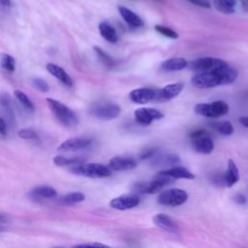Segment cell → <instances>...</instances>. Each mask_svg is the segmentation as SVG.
Wrapping results in <instances>:
<instances>
[{
    "instance_id": "1",
    "label": "cell",
    "mask_w": 248,
    "mask_h": 248,
    "mask_svg": "<svg viewBox=\"0 0 248 248\" xmlns=\"http://www.w3.org/2000/svg\"><path fill=\"white\" fill-rule=\"evenodd\" d=\"M46 101L52 114L61 125L71 128L75 127L78 123V118L75 111L65 104L52 98H46Z\"/></svg>"
},
{
    "instance_id": "2",
    "label": "cell",
    "mask_w": 248,
    "mask_h": 248,
    "mask_svg": "<svg viewBox=\"0 0 248 248\" xmlns=\"http://www.w3.org/2000/svg\"><path fill=\"white\" fill-rule=\"evenodd\" d=\"M70 171L77 175L90 178H104L108 177L111 174V170L108 167L97 163H81L75 165L70 169Z\"/></svg>"
},
{
    "instance_id": "3",
    "label": "cell",
    "mask_w": 248,
    "mask_h": 248,
    "mask_svg": "<svg viewBox=\"0 0 248 248\" xmlns=\"http://www.w3.org/2000/svg\"><path fill=\"white\" fill-rule=\"evenodd\" d=\"M229 105L222 101H214L211 103H200L197 104L194 108V110L197 114L209 117V118H219L226 115L229 112Z\"/></svg>"
},
{
    "instance_id": "4",
    "label": "cell",
    "mask_w": 248,
    "mask_h": 248,
    "mask_svg": "<svg viewBox=\"0 0 248 248\" xmlns=\"http://www.w3.org/2000/svg\"><path fill=\"white\" fill-rule=\"evenodd\" d=\"M228 63L220 58L216 57H201L197 58L190 63H188V68L197 73H210L215 72L225 66H227Z\"/></svg>"
},
{
    "instance_id": "5",
    "label": "cell",
    "mask_w": 248,
    "mask_h": 248,
    "mask_svg": "<svg viewBox=\"0 0 248 248\" xmlns=\"http://www.w3.org/2000/svg\"><path fill=\"white\" fill-rule=\"evenodd\" d=\"M193 149L202 154H209L213 151L214 143L207 131L203 129L195 130L190 134Z\"/></svg>"
},
{
    "instance_id": "6",
    "label": "cell",
    "mask_w": 248,
    "mask_h": 248,
    "mask_svg": "<svg viewBox=\"0 0 248 248\" xmlns=\"http://www.w3.org/2000/svg\"><path fill=\"white\" fill-rule=\"evenodd\" d=\"M121 108L114 103H102L92 105L89 108V113L101 120H112L119 116Z\"/></svg>"
},
{
    "instance_id": "7",
    "label": "cell",
    "mask_w": 248,
    "mask_h": 248,
    "mask_svg": "<svg viewBox=\"0 0 248 248\" xmlns=\"http://www.w3.org/2000/svg\"><path fill=\"white\" fill-rule=\"evenodd\" d=\"M188 200V194L182 189L172 188L166 190L159 194L157 202L158 203L166 206H178L186 202Z\"/></svg>"
},
{
    "instance_id": "8",
    "label": "cell",
    "mask_w": 248,
    "mask_h": 248,
    "mask_svg": "<svg viewBox=\"0 0 248 248\" xmlns=\"http://www.w3.org/2000/svg\"><path fill=\"white\" fill-rule=\"evenodd\" d=\"M192 84L201 89L212 88L218 85H222V78L220 69L210 73H197L191 78Z\"/></svg>"
},
{
    "instance_id": "9",
    "label": "cell",
    "mask_w": 248,
    "mask_h": 248,
    "mask_svg": "<svg viewBox=\"0 0 248 248\" xmlns=\"http://www.w3.org/2000/svg\"><path fill=\"white\" fill-rule=\"evenodd\" d=\"M136 121L141 126H148L154 120H160L164 117L163 112L153 108H140L134 112Z\"/></svg>"
},
{
    "instance_id": "10",
    "label": "cell",
    "mask_w": 248,
    "mask_h": 248,
    "mask_svg": "<svg viewBox=\"0 0 248 248\" xmlns=\"http://www.w3.org/2000/svg\"><path fill=\"white\" fill-rule=\"evenodd\" d=\"M184 88V84L181 82H175V83H170L164 86L163 88L157 90V96H156V102H166L170 101L176 96H178Z\"/></svg>"
},
{
    "instance_id": "11",
    "label": "cell",
    "mask_w": 248,
    "mask_h": 248,
    "mask_svg": "<svg viewBox=\"0 0 248 248\" xmlns=\"http://www.w3.org/2000/svg\"><path fill=\"white\" fill-rule=\"evenodd\" d=\"M140 200L137 195H123L109 202L110 207L117 210H127L139 205Z\"/></svg>"
},
{
    "instance_id": "12",
    "label": "cell",
    "mask_w": 248,
    "mask_h": 248,
    "mask_svg": "<svg viewBox=\"0 0 248 248\" xmlns=\"http://www.w3.org/2000/svg\"><path fill=\"white\" fill-rule=\"evenodd\" d=\"M157 96V90L153 88H136L132 90L129 97L132 102L136 104H147L151 101H155Z\"/></svg>"
},
{
    "instance_id": "13",
    "label": "cell",
    "mask_w": 248,
    "mask_h": 248,
    "mask_svg": "<svg viewBox=\"0 0 248 248\" xmlns=\"http://www.w3.org/2000/svg\"><path fill=\"white\" fill-rule=\"evenodd\" d=\"M92 142V139L89 138H71L64 140L60 145L57 147L58 151H78L83 149L90 145Z\"/></svg>"
},
{
    "instance_id": "14",
    "label": "cell",
    "mask_w": 248,
    "mask_h": 248,
    "mask_svg": "<svg viewBox=\"0 0 248 248\" xmlns=\"http://www.w3.org/2000/svg\"><path fill=\"white\" fill-rule=\"evenodd\" d=\"M165 186L166 185L161 180L154 177L151 181H140L135 183L133 189L140 194H156Z\"/></svg>"
},
{
    "instance_id": "15",
    "label": "cell",
    "mask_w": 248,
    "mask_h": 248,
    "mask_svg": "<svg viewBox=\"0 0 248 248\" xmlns=\"http://www.w3.org/2000/svg\"><path fill=\"white\" fill-rule=\"evenodd\" d=\"M137 167V162L132 158L115 156L112 157L108 162V169L114 171L129 170Z\"/></svg>"
},
{
    "instance_id": "16",
    "label": "cell",
    "mask_w": 248,
    "mask_h": 248,
    "mask_svg": "<svg viewBox=\"0 0 248 248\" xmlns=\"http://www.w3.org/2000/svg\"><path fill=\"white\" fill-rule=\"evenodd\" d=\"M46 70H47V72L51 76L56 78L64 85H66L68 87H72L73 86V79H72V78L59 65L54 64V63H47L46 64Z\"/></svg>"
},
{
    "instance_id": "17",
    "label": "cell",
    "mask_w": 248,
    "mask_h": 248,
    "mask_svg": "<svg viewBox=\"0 0 248 248\" xmlns=\"http://www.w3.org/2000/svg\"><path fill=\"white\" fill-rule=\"evenodd\" d=\"M152 221L157 227L163 229L164 231H167L170 232H178V227H177L176 223L169 215H167L165 213L156 214L153 217Z\"/></svg>"
},
{
    "instance_id": "18",
    "label": "cell",
    "mask_w": 248,
    "mask_h": 248,
    "mask_svg": "<svg viewBox=\"0 0 248 248\" xmlns=\"http://www.w3.org/2000/svg\"><path fill=\"white\" fill-rule=\"evenodd\" d=\"M188 66V61L183 57H171L161 64V69L165 72H176L185 69Z\"/></svg>"
},
{
    "instance_id": "19",
    "label": "cell",
    "mask_w": 248,
    "mask_h": 248,
    "mask_svg": "<svg viewBox=\"0 0 248 248\" xmlns=\"http://www.w3.org/2000/svg\"><path fill=\"white\" fill-rule=\"evenodd\" d=\"M118 11H119L120 16L124 19V21L128 25H130L132 27H136V28L143 26L142 19L136 13H134L132 10H130L126 7H123V6H119Z\"/></svg>"
},
{
    "instance_id": "20",
    "label": "cell",
    "mask_w": 248,
    "mask_h": 248,
    "mask_svg": "<svg viewBox=\"0 0 248 248\" xmlns=\"http://www.w3.org/2000/svg\"><path fill=\"white\" fill-rule=\"evenodd\" d=\"M224 177H225V185L227 187L233 186L236 182H238L240 178L238 169L235 163L232 159L228 160V169L224 172Z\"/></svg>"
},
{
    "instance_id": "21",
    "label": "cell",
    "mask_w": 248,
    "mask_h": 248,
    "mask_svg": "<svg viewBox=\"0 0 248 248\" xmlns=\"http://www.w3.org/2000/svg\"><path fill=\"white\" fill-rule=\"evenodd\" d=\"M160 172L163 174L169 175L174 179H178V178L194 179L195 178V175L184 167H172L170 169L161 170Z\"/></svg>"
},
{
    "instance_id": "22",
    "label": "cell",
    "mask_w": 248,
    "mask_h": 248,
    "mask_svg": "<svg viewBox=\"0 0 248 248\" xmlns=\"http://www.w3.org/2000/svg\"><path fill=\"white\" fill-rule=\"evenodd\" d=\"M99 32L106 41L111 44H115L118 41V35L116 30L106 21H103L99 24Z\"/></svg>"
},
{
    "instance_id": "23",
    "label": "cell",
    "mask_w": 248,
    "mask_h": 248,
    "mask_svg": "<svg viewBox=\"0 0 248 248\" xmlns=\"http://www.w3.org/2000/svg\"><path fill=\"white\" fill-rule=\"evenodd\" d=\"M236 0H212L214 8L223 14H233L236 6Z\"/></svg>"
},
{
    "instance_id": "24",
    "label": "cell",
    "mask_w": 248,
    "mask_h": 248,
    "mask_svg": "<svg viewBox=\"0 0 248 248\" xmlns=\"http://www.w3.org/2000/svg\"><path fill=\"white\" fill-rule=\"evenodd\" d=\"M210 127L216 132L223 136H231L233 133V126L230 121H213L210 124Z\"/></svg>"
},
{
    "instance_id": "25",
    "label": "cell",
    "mask_w": 248,
    "mask_h": 248,
    "mask_svg": "<svg viewBox=\"0 0 248 248\" xmlns=\"http://www.w3.org/2000/svg\"><path fill=\"white\" fill-rule=\"evenodd\" d=\"M14 95L16 97V99L18 101V103L29 112H34L35 111V106L34 104L31 102V100L29 99V97L22 92L21 90H15L14 91Z\"/></svg>"
},
{
    "instance_id": "26",
    "label": "cell",
    "mask_w": 248,
    "mask_h": 248,
    "mask_svg": "<svg viewBox=\"0 0 248 248\" xmlns=\"http://www.w3.org/2000/svg\"><path fill=\"white\" fill-rule=\"evenodd\" d=\"M84 162L83 158L80 157H73V158H67L64 156H55L53 158L54 165L58 167H65V166H71V165H78Z\"/></svg>"
},
{
    "instance_id": "27",
    "label": "cell",
    "mask_w": 248,
    "mask_h": 248,
    "mask_svg": "<svg viewBox=\"0 0 248 248\" xmlns=\"http://www.w3.org/2000/svg\"><path fill=\"white\" fill-rule=\"evenodd\" d=\"M0 66L7 72L14 73L15 69H16V60L12 55H10L6 52H1L0 53Z\"/></svg>"
},
{
    "instance_id": "28",
    "label": "cell",
    "mask_w": 248,
    "mask_h": 248,
    "mask_svg": "<svg viewBox=\"0 0 248 248\" xmlns=\"http://www.w3.org/2000/svg\"><path fill=\"white\" fill-rule=\"evenodd\" d=\"M32 193L44 199H52L57 195L56 190L50 186H37L33 189Z\"/></svg>"
},
{
    "instance_id": "29",
    "label": "cell",
    "mask_w": 248,
    "mask_h": 248,
    "mask_svg": "<svg viewBox=\"0 0 248 248\" xmlns=\"http://www.w3.org/2000/svg\"><path fill=\"white\" fill-rule=\"evenodd\" d=\"M94 51L96 52V54H97V56L99 57V59H100V61L107 67V68H113L114 67V65H115V61H114V59L110 56V55H108L104 49H102L100 46H94Z\"/></svg>"
},
{
    "instance_id": "30",
    "label": "cell",
    "mask_w": 248,
    "mask_h": 248,
    "mask_svg": "<svg viewBox=\"0 0 248 248\" xmlns=\"http://www.w3.org/2000/svg\"><path fill=\"white\" fill-rule=\"evenodd\" d=\"M85 200V196L81 192H71L66 194L65 196L62 197L61 201L62 202L66 204H73V203H78L81 202Z\"/></svg>"
},
{
    "instance_id": "31",
    "label": "cell",
    "mask_w": 248,
    "mask_h": 248,
    "mask_svg": "<svg viewBox=\"0 0 248 248\" xmlns=\"http://www.w3.org/2000/svg\"><path fill=\"white\" fill-rule=\"evenodd\" d=\"M180 162V158L175 154H168L164 156H159V158L155 159L154 164L156 165H169L173 166Z\"/></svg>"
},
{
    "instance_id": "32",
    "label": "cell",
    "mask_w": 248,
    "mask_h": 248,
    "mask_svg": "<svg viewBox=\"0 0 248 248\" xmlns=\"http://www.w3.org/2000/svg\"><path fill=\"white\" fill-rule=\"evenodd\" d=\"M155 30L158 33H160L161 35H163L164 37H167V38H170V39H177L178 38V34L174 30H172V29H170L167 26L156 24L155 25Z\"/></svg>"
},
{
    "instance_id": "33",
    "label": "cell",
    "mask_w": 248,
    "mask_h": 248,
    "mask_svg": "<svg viewBox=\"0 0 248 248\" xmlns=\"http://www.w3.org/2000/svg\"><path fill=\"white\" fill-rule=\"evenodd\" d=\"M17 136L20 139L23 140H38V134L36 133V131H34L31 128H24V129H20L17 132Z\"/></svg>"
},
{
    "instance_id": "34",
    "label": "cell",
    "mask_w": 248,
    "mask_h": 248,
    "mask_svg": "<svg viewBox=\"0 0 248 248\" xmlns=\"http://www.w3.org/2000/svg\"><path fill=\"white\" fill-rule=\"evenodd\" d=\"M32 84L37 90H39L41 92H44V93L47 92L48 89H49V86H48L47 82L46 80H44L43 78H32Z\"/></svg>"
},
{
    "instance_id": "35",
    "label": "cell",
    "mask_w": 248,
    "mask_h": 248,
    "mask_svg": "<svg viewBox=\"0 0 248 248\" xmlns=\"http://www.w3.org/2000/svg\"><path fill=\"white\" fill-rule=\"evenodd\" d=\"M11 105H12V100L9 94L3 92L0 94V106L5 108L6 109H11Z\"/></svg>"
},
{
    "instance_id": "36",
    "label": "cell",
    "mask_w": 248,
    "mask_h": 248,
    "mask_svg": "<svg viewBox=\"0 0 248 248\" xmlns=\"http://www.w3.org/2000/svg\"><path fill=\"white\" fill-rule=\"evenodd\" d=\"M73 248H112V247L103 243L94 242V243H83V244L75 245Z\"/></svg>"
},
{
    "instance_id": "37",
    "label": "cell",
    "mask_w": 248,
    "mask_h": 248,
    "mask_svg": "<svg viewBox=\"0 0 248 248\" xmlns=\"http://www.w3.org/2000/svg\"><path fill=\"white\" fill-rule=\"evenodd\" d=\"M190 3H192L193 5H196V6H199V7H202V8H210L211 5L209 3L208 0H186Z\"/></svg>"
},
{
    "instance_id": "38",
    "label": "cell",
    "mask_w": 248,
    "mask_h": 248,
    "mask_svg": "<svg viewBox=\"0 0 248 248\" xmlns=\"http://www.w3.org/2000/svg\"><path fill=\"white\" fill-rule=\"evenodd\" d=\"M232 200L237 204H244L246 202V197L243 194H236V195H234Z\"/></svg>"
},
{
    "instance_id": "39",
    "label": "cell",
    "mask_w": 248,
    "mask_h": 248,
    "mask_svg": "<svg viewBox=\"0 0 248 248\" xmlns=\"http://www.w3.org/2000/svg\"><path fill=\"white\" fill-rule=\"evenodd\" d=\"M8 133V128H7V124L4 121L3 118L0 117V134L2 136H6Z\"/></svg>"
},
{
    "instance_id": "40",
    "label": "cell",
    "mask_w": 248,
    "mask_h": 248,
    "mask_svg": "<svg viewBox=\"0 0 248 248\" xmlns=\"http://www.w3.org/2000/svg\"><path fill=\"white\" fill-rule=\"evenodd\" d=\"M154 154H155V150H154V149H148V150L144 151V152L140 155V159H148V158H151Z\"/></svg>"
},
{
    "instance_id": "41",
    "label": "cell",
    "mask_w": 248,
    "mask_h": 248,
    "mask_svg": "<svg viewBox=\"0 0 248 248\" xmlns=\"http://www.w3.org/2000/svg\"><path fill=\"white\" fill-rule=\"evenodd\" d=\"M239 122L246 128H248V116H241L239 118Z\"/></svg>"
},
{
    "instance_id": "42",
    "label": "cell",
    "mask_w": 248,
    "mask_h": 248,
    "mask_svg": "<svg viewBox=\"0 0 248 248\" xmlns=\"http://www.w3.org/2000/svg\"><path fill=\"white\" fill-rule=\"evenodd\" d=\"M12 4V0H0V5L3 7H11Z\"/></svg>"
},
{
    "instance_id": "43",
    "label": "cell",
    "mask_w": 248,
    "mask_h": 248,
    "mask_svg": "<svg viewBox=\"0 0 248 248\" xmlns=\"http://www.w3.org/2000/svg\"><path fill=\"white\" fill-rule=\"evenodd\" d=\"M241 3L243 8H245V10H248V0H241Z\"/></svg>"
},
{
    "instance_id": "44",
    "label": "cell",
    "mask_w": 248,
    "mask_h": 248,
    "mask_svg": "<svg viewBox=\"0 0 248 248\" xmlns=\"http://www.w3.org/2000/svg\"><path fill=\"white\" fill-rule=\"evenodd\" d=\"M6 222H7V218H6L5 216H2V215H0V225L4 224V223H6Z\"/></svg>"
},
{
    "instance_id": "45",
    "label": "cell",
    "mask_w": 248,
    "mask_h": 248,
    "mask_svg": "<svg viewBox=\"0 0 248 248\" xmlns=\"http://www.w3.org/2000/svg\"><path fill=\"white\" fill-rule=\"evenodd\" d=\"M56 248H61V247H56Z\"/></svg>"
}]
</instances>
